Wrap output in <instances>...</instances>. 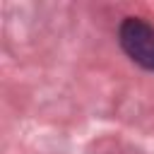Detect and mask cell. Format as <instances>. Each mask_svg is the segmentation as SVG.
Segmentation results:
<instances>
[{
	"label": "cell",
	"instance_id": "cell-1",
	"mask_svg": "<svg viewBox=\"0 0 154 154\" xmlns=\"http://www.w3.org/2000/svg\"><path fill=\"white\" fill-rule=\"evenodd\" d=\"M118 43L125 55L144 70L154 72V26L140 17H128L118 26Z\"/></svg>",
	"mask_w": 154,
	"mask_h": 154
}]
</instances>
